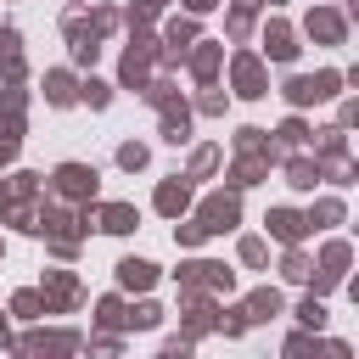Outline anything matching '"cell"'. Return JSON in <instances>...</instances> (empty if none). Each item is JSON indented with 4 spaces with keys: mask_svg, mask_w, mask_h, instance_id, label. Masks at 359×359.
Segmentation results:
<instances>
[]
</instances>
